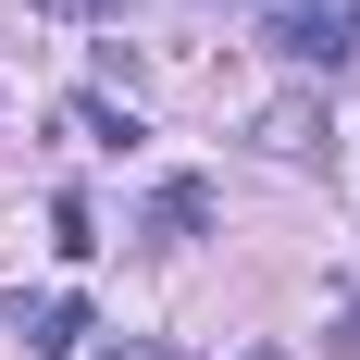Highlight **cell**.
<instances>
[{
	"mask_svg": "<svg viewBox=\"0 0 360 360\" xmlns=\"http://www.w3.org/2000/svg\"><path fill=\"white\" fill-rule=\"evenodd\" d=\"M249 137L274 149V162H323V137H335V124H323V87H286V100H261V112H249Z\"/></svg>",
	"mask_w": 360,
	"mask_h": 360,
	"instance_id": "obj_3",
	"label": "cell"
},
{
	"mask_svg": "<svg viewBox=\"0 0 360 360\" xmlns=\"http://www.w3.org/2000/svg\"><path fill=\"white\" fill-rule=\"evenodd\" d=\"M63 124H75V137H87V149H137V137H149L137 112L112 100V87H75V100H63Z\"/></svg>",
	"mask_w": 360,
	"mask_h": 360,
	"instance_id": "obj_5",
	"label": "cell"
},
{
	"mask_svg": "<svg viewBox=\"0 0 360 360\" xmlns=\"http://www.w3.org/2000/svg\"><path fill=\"white\" fill-rule=\"evenodd\" d=\"M25 13H50V25H112L124 0H25Z\"/></svg>",
	"mask_w": 360,
	"mask_h": 360,
	"instance_id": "obj_8",
	"label": "cell"
},
{
	"mask_svg": "<svg viewBox=\"0 0 360 360\" xmlns=\"http://www.w3.org/2000/svg\"><path fill=\"white\" fill-rule=\"evenodd\" d=\"M249 360H286V348H249Z\"/></svg>",
	"mask_w": 360,
	"mask_h": 360,
	"instance_id": "obj_9",
	"label": "cell"
},
{
	"mask_svg": "<svg viewBox=\"0 0 360 360\" xmlns=\"http://www.w3.org/2000/svg\"><path fill=\"white\" fill-rule=\"evenodd\" d=\"M13 335H25V360H75L87 335H100V311L75 286H37V298H13Z\"/></svg>",
	"mask_w": 360,
	"mask_h": 360,
	"instance_id": "obj_2",
	"label": "cell"
},
{
	"mask_svg": "<svg viewBox=\"0 0 360 360\" xmlns=\"http://www.w3.org/2000/svg\"><path fill=\"white\" fill-rule=\"evenodd\" d=\"M87 360H199V348H162V335H100Z\"/></svg>",
	"mask_w": 360,
	"mask_h": 360,
	"instance_id": "obj_7",
	"label": "cell"
},
{
	"mask_svg": "<svg viewBox=\"0 0 360 360\" xmlns=\"http://www.w3.org/2000/svg\"><path fill=\"white\" fill-rule=\"evenodd\" d=\"M50 249H63V261H87V249H100V224H87V199H50Z\"/></svg>",
	"mask_w": 360,
	"mask_h": 360,
	"instance_id": "obj_6",
	"label": "cell"
},
{
	"mask_svg": "<svg viewBox=\"0 0 360 360\" xmlns=\"http://www.w3.org/2000/svg\"><path fill=\"white\" fill-rule=\"evenodd\" d=\"M149 236H162V249L212 236V186H199V174H162V186H149Z\"/></svg>",
	"mask_w": 360,
	"mask_h": 360,
	"instance_id": "obj_4",
	"label": "cell"
},
{
	"mask_svg": "<svg viewBox=\"0 0 360 360\" xmlns=\"http://www.w3.org/2000/svg\"><path fill=\"white\" fill-rule=\"evenodd\" d=\"M261 50L298 87H335V75H360V0H274L261 13Z\"/></svg>",
	"mask_w": 360,
	"mask_h": 360,
	"instance_id": "obj_1",
	"label": "cell"
}]
</instances>
